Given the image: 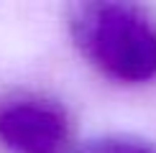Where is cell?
I'll use <instances>...</instances> for the list:
<instances>
[{"label": "cell", "mask_w": 156, "mask_h": 153, "mask_svg": "<svg viewBox=\"0 0 156 153\" xmlns=\"http://www.w3.org/2000/svg\"><path fill=\"white\" fill-rule=\"evenodd\" d=\"M72 123L49 97H13L0 102V145L10 153H69Z\"/></svg>", "instance_id": "7a4b0ae2"}, {"label": "cell", "mask_w": 156, "mask_h": 153, "mask_svg": "<svg viewBox=\"0 0 156 153\" xmlns=\"http://www.w3.org/2000/svg\"><path fill=\"white\" fill-rule=\"evenodd\" d=\"M69 153H156V143L136 135H102Z\"/></svg>", "instance_id": "3957f363"}, {"label": "cell", "mask_w": 156, "mask_h": 153, "mask_svg": "<svg viewBox=\"0 0 156 153\" xmlns=\"http://www.w3.org/2000/svg\"><path fill=\"white\" fill-rule=\"evenodd\" d=\"M69 28L77 49L105 76L123 84L156 79V15L133 3H80Z\"/></svg>", "instance_id": "6da1fadb"}]
</instances>
